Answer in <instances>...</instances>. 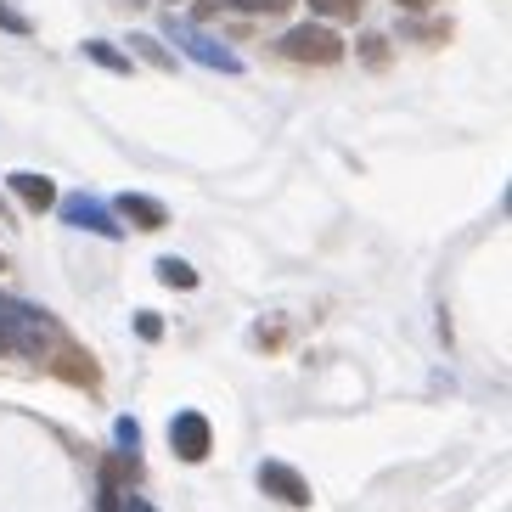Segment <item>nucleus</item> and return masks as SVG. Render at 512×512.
<instances>
[{
    "mask_svg": "<svg viewBox=\"0 0 512 512\" xmlns=\"http://www.w3.org/2000/svg\"><path fill=\"white\" fill-rule=\"evenodd\" d=\"M310 6H316L321 17H355L361 12V0H310Z\"/></svg>",
    "mask_w": 512,
    "mask_h": 512,
    "instance_id": "f8f14e48",
    "label": "nucleus"
},
{
    "mask_svg": "<svg viewBox=\"0 0 512 512\" xmlns=\"http://www.w3.org/2000/svg\"><path fill=\"white\" fill-rule=\"evenodd\" d=\"M226 6H237V12H287L293 0H226Z\"/></svg>",
    "mask_w": 512,
    "mask_h": 512,
    "instance_id": "ddd939ff",
    "label": "nucleus"
},
{
    "mask_svg": "<svg viewBox=\"0 0 512 512\" xmlns=\"http://www.w3.org/2000/svg\"><path fill=\"white\" fill-rule=\"evenodd\" d=\"M102 512H119V490L113 484H102Z\"/></svg>",
    "mask_w": 512,
    "mask_h": 512,
    "instance_id": "a211bd4d",
    "label": "nucleus"
},
{
    "mask_svg": "<svg viewBox=\"0 0 512 512\" xmlns=\"http://www.w3.org/2000/svg\"><path fill=\"white\" fill-rule=\"evenodd\" d=\"M0 23H6L12 34H29V17H17L12 6H6V0H0Z\"/></svg>",
    "mask_w": 512,
    "mask_h": 512,
    "instance_id": "dca6fc26",
    "label": "nucleus"
},
{
    "mask_svg": "<svg viewBox=\"0 0 512 512\" xmlns=\"http://www.w3.org/2000/svg\"><path fill=\"white\" fill-rule=\"evenodd\" d=\"M259 490L276 496L282 507H310V484L299 479V467L287 462H259Z\"/></svg>",
    "mask_w": 512,
    "mask_h": 512,
    "instance_id": "20e7f679",
    "label": "nucleus"
},
{
    "mask_svg": "<svg viewBox=\"0 0 512 512\" xmlns=\"http://www.w3.org/2000/svg\"><path fill=\"white\" fill-rule=\"evenodd\" d=\"M282 57L332 68V62H344V40H338L332 29H321V23H304V29H287L282 34Z\"/></svg>",
    "mask_w": 512,
    "mask_h": 512,
    "instance_id": "f03ea898",
    "label": "nucleus"
},
{
    "mask_svg": "<svg viewBox=\"0 0 512 512\" xmlns=\"http://www.w3.org/2000/svg\"><path fill=\"white\" fill-rule=\"evenodd\" d=\"M62 220H68V226H85V231H96V237H119V220H113V214L102 209V203H96V197H62Z\"/></svg>",
    "mask_w": 512,
    "mask_h": 512,
    "instance_id": "423d86ee",
    "label": "nucleus"
},
{
    "mask_svg": "<svg viewBox=\"0 0 512 512\" xmlns=\"http://www.w3.org/2000/svg\"><path fill=\"white\" fill-rule=\"evenodd\" d=\"M119 214L130 220V226H147V231H158V226L169 220L164 203H152V197H141V192H124V197H119Z\"/></svg>",
    "mask_w": 512,
    "mask_h": 512,
    "instance_id": "6e6552de",
    "label": "nucleus"
},
{
    "mask_svg": "<svg viewBox=\"0 0 512 512\" xmlns=\"http://www.w3.org/2000/svg\"><path fill=\"white\" fill-rule=\"evenodd\" d=\"M46 344H51V316L0 293V355L6 361H40Z\"/></svg>",
    "mask_w": 512,
    "mask_h": 512,
    "instance_id": "f257e3e1",
    "label": "nucleus"
},
{
    "mask_svg": "<svg viewBox=\"0 0 512 512\" xmlns=\"http://www.w3.org/2000/svg\"><path fill=\"white\" fill-rule=\"evenodd\" d=\"M0 265H6V254H0Z\"/></svg>",
    "mask_w": 512,
    "mask_h": 512,
    "instance_id": "aec40b11",
    "label": "nucleus"
},
{
    "mask_svg": "<svg viewBox=\"0 0 512 512\" xmlns=\"http://www.w3.org/2000/svg\"><path fill=\"white\" fill-rule=\"evenodd\" d=\"M119 512H158L147 496H119Z\"/></svg>",
    "mask_w": 512,
    "mask_h": 512,
    "instance_id": "f3484780",
    "label": "nucleus"
},
{
    "mask_svg": "<svg viewBox=\"0 0 512 512\" xmlns=\"http://www.w3.org/2000/svg\"><path fill=\"white\" fill-rule=\"evenodd\" d=\"M6 186H12L17 192V203H23V209H57V186L46 181V175H29V169H17V175H6Z\"/></svg>",
    "mask_w": 512,
    "mask_h": 512,
    "instance_id": "0eeeda50",
    "label": "nucleus"
},
{
    "mask_svg": "<svg viewBox=\"0 0 512 512\" xmlns=\"http://www.w3.org/2000/svg\"><path fill=\"white\" fill-rule=\"evenodd\" d=\"M158 282L175 287V293H192V287H197V271L186 265V259H158Z\"/></svg>",
    "mask_w": 512,
    "mask_h": 512,
    "instance_id": "9d476101",
    "label": "nucleus"
},
{
    "mask_svg": "<svg viewBox=\"0 0 512 512\" xmlns=\"http://www.w3.org/2000/svg\"><path fill=\"white\" fill-rule=\"evenodd\" d=\"M400 6H434V0H400Z\"/></svg>",
    "mask_w": 512,
    "mask_h": 512,
    "instance_id": "6ab92c4d",
    "label": "nucleus"
},
{
    "mask_svg": "<svg viewBox=\"0 0 512 512\" xmlns=\"http://www.w3.org/2000/svg\"><path fill=\"white\" fill-rule=\"evenodd\" d=\"M119 445H124V451H136V445H141V422L136 417H119Z\"/></svg>",
    "mask_w": 512,
    "mask_h": 512,
    "instance_id": "2eb2a0df",
    "label": "nucleus"
},
{
    "mask_svg": "<svg viewBox=\"0 0 512 512\" xmlns=\"http://www.w3.org/2000/svg\"><path fill=\"white\" fill-rule=\"evenodd\" d=\"M136 332L147 338V344H158V338H164V321L152 316V310H141V316H136Z\"/></svg>",
    "mask_w": 512,
    "mask_h": 512,
    "instance_id": "4468645a",
    "label": "nucleus"
},
{
    "mask_svg": "<svg viewBox=\"0 0 512 512\" xmlns=\"http://www.w3.org/2000/svg\"><path fill=\"white\" fill-rule=\"evenodd\" d=\"M130 46H136V51H141V57H147V62H158V68H175V57H169V51L158 46V40H152V34H136V40H130Z\"/></svg>",
    "mask_w": 512,
    "mask_h": 512,
    "instance_id": "9b49d317",
    "label": "nucleus"
},
{
    "mask_svg": "<svg viewBox=\"0 0 512 512\" xmlns=\"http://www.w3.org/2000/svg\"><path fill=\"white\" fill-rule=\"evenodd\" d=\"M85 57H91L96 68H107V74H136V68H130V57H124V51H113L107 40H85Z\"/></svg>",
    "mask_w": 512,
    "mask_h": 512,
    "instance_id": "1a4fd4ad",
    "label": "nucleus"
},
{
    "mask_svg": "<svg viewBox=\"0 0 512 512\" xmlns=\"http://www.w3.org/2000/svg\"><path fill=\"white\" fill-rule=\"evenodd\" d=\"M169 445L181 462H209V445H214V428L203 411H175L169 417Z\"/></svg>",
    "mask_w": 512,
    "mask_h": 512,
    "instance_id": "7ed1b4c3",
    "label": "nucleus"
},
{
    "mask_svg": "<svg viewBox=\"0 0 512 512\" xmlns=\"http://www.w3.org/2000/svg\"><path fill=\"white\" fill-rule=\"evenodd\" d=\"M169 34H175V46L192 51V57L203 62V68H220V74H242V57H231V51L220 46V40H209L203 29H186V23H181V29H169Z\"/></svg>",
    "mask_w": 512,
    "mask_h": 512,
    "instance_id": "39448f33",
    "label": "nucleus"
}]
</instances>
